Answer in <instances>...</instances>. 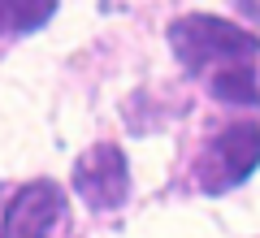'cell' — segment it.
<instances>
[{"instance_id": "1", "label": "cell", "mask_w": 260, "mask_h": 238, "mask_svg": "<svg viewBox=\"0 0 260 238\" xmlns=\"http://www.w3.org/2000/svg\"><path fill=\"white\" fill-rule=\"evenodd\" d=\"M169 48L186 74L204 78L208 91L225 104H260L256 61L260 39L213 13H182L169 22Z\"/></svg>"}, {"instance_id": "2", "label": "cell", "mask_w": 260, "mask_h": 238, "mask_svg": "<svg viewBox=\"0 0 260 238\" xmlns=\"http://www.w3.org/2000/svg\"><path fill=\"white\" fill-rule=\"evenodd\" d=\"M260 165V121H230L208 139L200 165H195V182L204 195H225L239 182H247Z\"/></svg>"}, {"instance_id": "3", "label": "cell", "mask_w": 260, "mask_h": 238, "mask_svg": "<svg viewBox=\"0 0 260 238\" xmlns=\"http://www.w3.org/2000/svg\"><path fill=\"white\" fill-rule=\"evenodd\" d=\"M74 191L91 212H113L130 195V165L117 143H95L78 156L74 165Z\"/></svg>"}, {"instance_id": "4", "label": "cell", "mask_w": 260, "mask_h": 238, "mask_svg": "<svg viewBox=\"0 0 260 238\" xmlns=\"http://www.w3.org/2000/svg\"><path fill=\"white\" fill-rule=\"evenodd\" d=\"M61 217H65V191L52 178H35V182H26L13 195V203L5 208L0 238H48Z\"/></svg>"}, {"instance_id": "5", "label": "cell", "mask_w": 260, "mask_h": 238, "mask_svg": "<svg viewBox=\"0 0 260 238\" xmlns=\"http://www.w3.org/2000/svg\"><path fill=\"white\" fill-rule=\"evenodd\" d=\"M56 13V5H0V35H26L44 26Z\"/></svg>"}, {"instance_id": "6", "label": "cell", "mask_w": 260, "mask_h": 238, "mask_svg": "<svg viewBox=\"0 0 260 238\" xmlns=\"http://www.w3.org/2000/svg\"><path fill=\"white\" fill-rule=\"evenodd\" d=\"M239 9H243V13H260V5H239Z\"/></svg>"}]
</instances>
